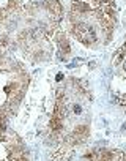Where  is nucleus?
<instances>
[{"label": "nucleus", "mask_w": 126, "mask_h": 161, "mask_svg": "<svg viewBox=\"0 0 126 161\" xmlns=\"http://www.w3.org/2000/svg\"><path fill=\"white\" fill-rule=\"evenodd\" d=\"M0 19H3V11L0 10Z\"/></svg>", "instance_id": "obj_3"}, {"label": "nucleus", "mask_w": 126, "mask_h": 161, "mask_svg": "<svg viewBox=\"0 0 126 161\" xmlns=\"http://www.w3.org/2000/svg\"><path fill=\"white\" fill-rule=\"evenodd\" d=\"M18 6H19V2H18V0H9V2H8V8L9 10H16Z\"/></svg>", "instance_id": "obj_2"}, {"label": "nucleus", "mask_w": 126, "mask_h": 161, "mask_svg": "<svg viewBox=\"0 0 126 161\" xmlns=\"http://www.w3.org/2000/svg\"><path fill=\"white\" fill-rule=\"evenodd\" d=\"M57 44H58V48H60V51L63 54H68L71 51V46H69L68 40H66V36L62 35V33H58V36H57Z\"/></svg>", "instance_id": "obj_1"}]
</instances>
